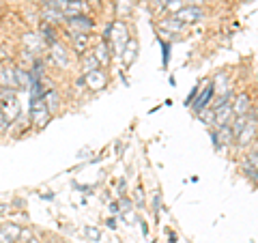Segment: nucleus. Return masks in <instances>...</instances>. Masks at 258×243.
<instances>
[{"label": "nucleus", "instance_id": "obj_2", "mask_svg": "<svg viewBox=\"0 0 258 243\" xmlns=\"http://www.w3.org/2000/svg\"><path fill=\"white\" fill-rule=\"evenodd\" d=\"M0 110L9 120V125L15 123L20 116V101H18V91L15 88H3L0 91Z\"/></svg>", "mask_w": 258, "mask_h": 243}, {"label": "nucleus", "instance_id": "obj_23", "mask_svg": "<svg viewBox=\"0 0 258 243\" xmlns=\"http://www.w3.org/2000/svg\"><path fill=\"white\" fill-rule=\"evenodd\" d=\"M41 39L45 43H50V45H54L58 39H56V30H54V26H50V24H41Z\"/></svg>", "mask_w": 258, "mask_h": 243}, {"label": "nucleus", "instance_id": "obj_21", "mask_svg": "<svg viewBox=\"0 0 258 243\" xmlns=\"http://www.w3.org/2000/svg\"><path fill=\"white\" fill-rule=\"evenodd\" d=\"M161 28H164V32H168V35H179V32L185 28V24H181L179 20L170 18V20H164V22H161Z\"/></svg>", "mask_w": 258, "mask_h": 243}, {"label": "nucleus", "instance_id": "obj_26", "mask_svg": "<svg viewBox=\"0 0 258 243\" xmlns=\"http://www.w3.org/2000/svg\"><path fill=\"white\" fill-rule=\"evenodd\" d=\"M198 118L203 120L205 125H209V127H213L215 125V110L209 106V108H205L203 112H198Z\"/></svg>", "mask_w": 258, "mask_h": 243}, {"label": "nucleus", "instance_id": "obj_37", "mask_svg": "<svg viewBox=\"0 0 258 243\" xmlns=\"http://www.w3.org/2000/svg\"><path fill=\"white\" fill-rule=\"evenodd\" d=\"M118 211H120V207H118V202H112V205H110V213H114V215H116Z\"/></svg>", "mask_w": 258, "mask_h": 243}, {"label": "nucleus", "instance_id": "obj_40", "mask_svg": "<svg viewBox=\"0 0 258 243\" xmlns=\"http://www.w3.org/2000/svg\"><path fill=\"white\" fill-rule=\"evenodd\" d=\"M56 243H67V241H56Z\"/></svg>", "mask_w": 258, "mask_h": 243}, {"label": "nucleus", "instance_id": "obj_7", "mask_svg": "<svg viewBox=\"0 0 258 243\" xmlns=\"http://www.w3.org/2000/svg\"><path fill=\"white\" fill-rule=\"evenodd\" d=\"M0 86L3 88H18V82H15V67L11 63L0 65Z\"/></svg>", "mask_w": 258, "mask_h": 243}, {"label": "nucleus", "instance_id": "obj_14", "mask_svg": "<svg viewBox=\"0 0 258 243\" xmlns=\"http://www.w3.org/2000/svg\"><path fill=\"white\" fill-rule=\"evenodd\" d=\"M41 20H43L45 24H50V26H58V24H64V22H67L64 13L54 11V9H45V7H43V11H41Z\"/></svg>", "mask_w": 258, "mask_h": 243}, {"label": "nucleus", "instance_id": "obj_33", "mask_svg": "<svg viewBox=\"0 0 258 243\" xmlns=\"http://www.w3.org/2000/svg\"><path fill=\"white\" fill-rule=\"evenodd\" d=\"M118 207H120V211H132V200L123 196L118 200Z\"/></svg>", "mask_w": 258, "mask_h": 243}, {"label": "nucleus", "instance_id": "obj_27", "mask_svg": "<svg viewBox=\"0 0 258 243\" xmlns=\"http://www.w3.org/2000/svg\"><path fill=\"white\" fill-rule=\"evenodd\" d=\"M247 123H249V118L247 116H235V120L230 123V127H232V132H235V136H239L243 129L247 127Z\"/></svg>", "mask_w": 258, "mask_h": 243}, {"label": "nucleus", "instance_id": "obj_20", "mask_svg": "<svg viewBox=\"0 0 258 243\" xmlns=\"http://www.w3.org/2000/svg\"><path fill=\"white\" fill-rule=\"evenodd\" d=\"M108 52H112V50H110V45L106 41H99V43L95 45V58L99 60V65H108L110 63Z\"/></svg>", "mask_w": 258, "mask_h": 243}, {"label": "nucleus", "instance_id": "obj_32", "mask_svg": "<svg viewBox=\"0 0 258 243\" xmlns=\"http://www.w3.org/2000/svg\"><path fill=\"white\" fill-rule=\"evenodd\" d=\"M149 3L153 5V9H157V11L168 9V0H149Z\"/></svg>", "mask_w": 258, "mask_h": 243}, {"label": "nucleus", "instance_id": "obj_29", "mask_svg": "<svg viewBox=\"0 0 258 243\" xmlns=\"http://www.w3.org/2000/svg\"><path fill=\"white\" fill-rule=\"evenodd\" d=\"M69 0H43V7L45 9H54V11H64V7H67Z\"/></svg>", "mask_w": 258, "mask_h": 243}, {"label": "nucleus", "instance_id": "obj_13", "mask_svg": "<svg viewBox=\"0 0 258 243\" xmlns=\"http://www.w3.org/2000/svg\"><path fill=\"white\" fill-rule=\"evenodd\" d=\"M249 97L245 93H241L235 97V101H232V110H235V116H245L249 112Z\"/></svg>", "mask_w": 258, "mask_h": 243}, {"label": "nucleus", "instance_id": "obj_17", "mask_svg": "<svg viewBox=\"0 0 258 243\" xmlns=\"http://www.w3.org/2000/svg\"><path fill=\"white\" fill-rule=\"evenodd\" d=\"M254 136H256V123H247V127L237 136V144L239 147H247L254 140Z\"/></svg>", "mask_w": 258, "mask_h": 243}, {"label": "nucleus", "instance_id": "obj_35", "mask_svg": "<svg viewBox=\"0 0 258 243\" xmlns=\"http://www.w3.org/2000/svg\"><path fill=\"white\" fill-rule=\"evenodd\" d=\"M0 243H15V241L9 237V234H5V230L0 228Z\"/></svg>", "mask_w": 258, "mask_h": 243}, {"label": "nucleus", "instance_id": "obj_11", "mask_svg": "<svg viewBox=\"0 0 258 243\" xmlns=\"http://www.w3.org/2000/svg\"><path fill=\"white\" fill-rule=\"evenodd\" d=\"M64 18H76V15H86V3L84 0H69L67 7H64Z\"/></svg>", "mask_w": 258, "mask_h": 243}, {"label": "nucleus", "instance_id": "obj_5", "mask_svg": "<svg viewBox=\"0 0 258 243\" xmlns=\"http://www.w3.org/2000/svg\"><path fill=\"white\" fill-rule=\"evenodd\" d=\"M174 20H179L181 24H196L205 20V11L200 7H183L181 11L174 13Z\"/></svg>", "mask_w": 258, "mask_h": 243}, {"label": "nucleus", "instance_id": "obj_31", "mask_svg": "<svg viewBox=\"0 0 258 243\" xmlns=\"http://www.w3.org/2000/svg\"><path fill=\"white\" fill-rule=\"evenodd\" d=\"M183 7H187V5H185V0H168V9L174 11V13L181 11Z\"/></svg>", "mask_w": 258, "mask_h": 243}, {"label": "nucleus", "instance_id": "obj_39", "mask_svg": "<svg viewBox=\"0 0 258 243\" xmlns=\"http://www.w3.org/2000/svg\"><path fill=\"white\" fill-rule=\"evenodd\" d=\"M254 153H256V155H258V142H256V147H254Z\"/></svg>", "mask_w": 258, "mask_h": 243}, {"label": "nucleus", "instance_id": "obj_28", "mask_svg": "<svg viewBox=\"0 0 258 243\" xmlns=\"http://www.w3.org/2000/svg\"><path fill=\"white\" fill-rule=\"evenodd\" d=\"M3 230H5V234H9L13 241H20L22 226H18V224H5V226H3Z\"/></svg>", "mask_w": 258, "mask_h": 243}, {"label": "nucleus", "instance_id": "obj_9", "mask_svg": "<svg viewBox=\"0 0 258 243\" xmlns=\"http://www.w3.org/2000/svg\"><path fill=\"white\" fill-rule=\"evenodd\" d=\"M232 120H235V110H232V103H226V106L215 110V127L230 125Z\"/></svg>", "mask_w": 258, "mask_h": 243}, {"label": "nucleus", "instance_id": "obj_16", "mask_svg": "<svg viewBox=\"0 0 258 243\" xmlns=\"http://www.w3.org/2000/svg\"><path fill=\"white\" fill-rule=\"evenodd\" d=\"M134 7H136L134 0H116V5H114L116 18H118V20L129 18V15H132V11H134Z\"/></svg>", "mask_w": 258, "mask_h": 243}, {"label": "nucleus", "instance_id": "obj_15", "mask_svg": "<svg viewBox=\"0 0 258 243\" xmlns=\"http://www.w3.org/2000/svg\"><path fill=\"white\" fill-rule=\"evenodd\" d=\"M15 82H18V88H28L32 86V74L28 69H22V67H15Z\"/></svg>", "mask_w": 258, "mask_h": 243}, {"label": "nucleus", "instance_id": "obj_18", "mask_svg": "<svg viewBox=\"0 0 258 243\" xmlns=\"http://www.w3.org/2000/svg\"><path fill=\"white\" fill-rule=\"evenodd\" d=\"M30 116H32V123H35L37 127H45L47 123H50V118H52V114L47 112V108L30 110Z\"/></svg>", "mask_w": 258, "mask_h": 243}, {"label": "nucleus", "instance_id": "obj_36", "mask_svg": "<svg viewBox=\"0 0 258 243\" xmlns=\"http://www.w3.org/2000/svg\"><path fill=\"white\" fill-rule=\"evenodd\" d=\"M205 3H207V0H185V5H187V7H200Z\"/></svg>", "mask_w": 258, "mask_h": 243}, {"label": "nucleus", "instance_id": "obj_22", "mask_svg": "<svg viewBox=\"0 0 258 243\" xmlns=\"http://www.w3.org/2000/svg\"><path fill=\"white\" fill-rule=\"evenodd\" d=\"M24 43H26L28 47H30V54H37V52H41V47L45 45V41L41 37H37V35H26L24 37Z\"/></svg>", "mask_w": 258, "mask_h": 243}, {"label": "nucleus", "instance_id": "obj_8", "mask_svg": "<svg viewBox=\"0 0 258 243\" xmlns=\"http://www.w3.org/2000/svg\"><path fill=\"white\" fill-rule=\"evenodd\" d=\"M84 78H86V86L93 88V91H101V88H106V84H108V78L101 69H95V71H91V74H84Z\"/></svg>", "mask_w": 258, "mask_h": 243}, {"label": "nucleus", "instance_id": "obj_38", "mask_svg": "<svg viewBox=\"0 0 258 243\" xmlns=\"http://www.w3.org/2000/svg\"><path fill=\"white\" fill-rule=\"evenodd\" d=\"M108 228H112V230L116 228V222H114V217H110V220H108Z\"/></svg>", "mask_w": 258, "mask_h": 243}, {"label": "nucleus", "instance_id": "obj_19", "mask_svg": "<svg viewBox=\"0 0 258 243\" xmlns=\"http://www.w3.org/2000/svg\"><path fill=\"white\" fill-rule=\"evenodd\" d=\"M136 58H138V41H136V39H129L125 50H123V60H125V65H132Z\"/></svg>", "mask_w": 258, "mask_h": 243}, {"label": "nucleus", "instance_id": "obj_25", "mask_svg": "<svg viewBox=\"0 0 258 243\" xmlns=\"http://www.w3.org/2000/svg\"><path fill=\"white\" fill-rule=\"evenodd\" d=\"M74 37V50L84 54L88 50V35H71Z\"/></svg>", "mask_w": 258, "mask_h": 243}, {"label": "nucleus", "instance_id": "obj_34", "mask_svg": "<svg viewBox=\"0 0 258 243\" xmlns=\"http://www.w3.org/2000/svg\"><path fill=\"white\" fill-rule=\"evenodd\" d=\"M161 50H164V67H166V65H168V56H170V54H168V52H170V43L161 41Z\"/></svg>", "mask_w": 258, "mask_h": 243}, {"label": "nucleus", "instance_id": "obj_24", "mask_svg": "<svg viewBox=\"0 0 258 243\" xmlns=\"http://www.w3.org/2000/svg\"><path fill=\"white\" fill-rule=\"evenodd\" d=\"M95 69H99V60L95 58V54H86L82 60V74H91Z\"/></svg>", "mask_w": 258, "mask_h": 243}, {"label": "nucleus", "instance_id": "obj_1", "mask_svg": "<svg viewBox=\"0 0 258 243\" xmlns=\"http://www.w3.org/2000/svg\"><path fill=\"white\" fill-rule=\"evenodd\" d=\"M110 50H114V54H123L125 45L129 41V30H127V24L123 20H116L114 24H110L108 30H106V39H103Z\"/></svg>", "mask_w": 258, "mask_h": 243}, {"label": "nucleus", "instance_id": "obj_10", "mask_svg": "<svg viewBox=\"0 0 258 243\" xmlns=\"http://www.w3.org/2000/svg\"><path fill=\"white\" fill-rule=\"evenodd\" d=\"M50 54H52V60L58 65V67H62V69L69 67V54H67V50H64L62 43L56 41L54 45H50Z\"/></svg>", "mask_w": 258, "mask_h": 243}, {"label": "nucleus", "instance_id": "obj_4", "mask_svg": "<svg viewBox=\"0 0 258 243\" xmlns=\"http://www.w3.org/2000/svg\"><path fill=\"white\" fill-rule=\"evenodd\" d=\"M64 24H67L71 35H88V32L93 30V26H95L93 20L88 18V15H76V18H69Z\"/></svg>", "mask_w": 258, "mask_h": 243}, {"label": "nucleus", "instance_id": "obj_12", "mask_svg": "<svg viewBox=\"0 0 258 243\" xmlns=\"http://www.w3.org/2000/svg\"><path fill=\"white\" fill-rule=\"evenodd\" d=\"M43 99H45V108H47L50 114H54V112L60 108V95H58L56 88H47L45 95H43Z\"/></svg>", "mask_w": 258, "mask_h": 243}, {"label": "nucleus", "instance_id": "obj_30", "mask_svg": "<svg viewBox=\"0 0 258 243\" xmlns=\"http://www.w3.org/2000/svg\"><path fill=\"white\" fill-rule=\"evenodd\" d=\"M84 232H86V237L93 239V241H99V237H101V232L97 228H93V226H84Z\"/></svg>", "mask_w": 258, "mask_h": 243}, {"label": "nucleus", "instance_id": "obj_3", "mask_svg": "<svg viewBox=\"0 0 258 243\" xmlns=\"http://www.w3.org/2000/svg\"><path fill=\"white\" fill-rule=\"evenodd\" d=\"M211 140H213L215 151H220L222 147H230L237 140V136L230 125H222V127H215V132H211Z\"/></svg>", "mask_w": 258, "mask_h": 243}, {"label": "nucleus", "instance_id": "obj_6", "mask_svg": "<svg viewBox=\"0 0 258 243\" xmlns=\"http://www.w3.org/2000/svg\"><path fill=\"white\" fill-rule=\"evenodd\" d=\"M213 93H215V86L213 84H209L207 88H203V91H200V95L196 97V99L191 101V108H194V112H203L205 108H209L211 106V97H213Z\"/></svg>", "mask_w": 258, "mask_h": 243}]
</instances>
